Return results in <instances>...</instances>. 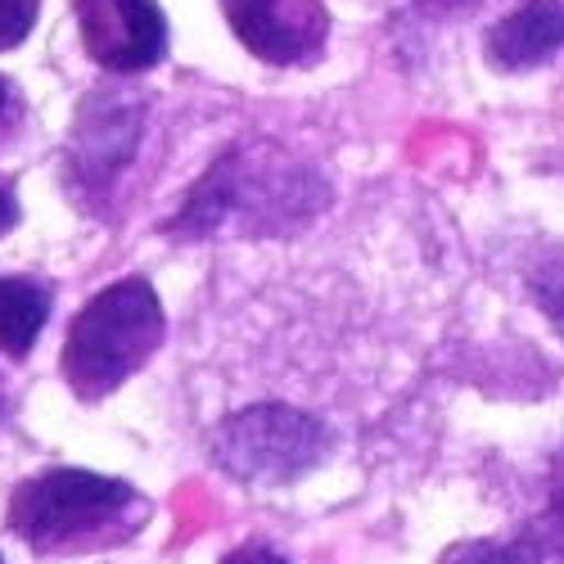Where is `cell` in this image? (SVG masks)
<instances>
[{"mask_svg": "<svg viewBox=\"0 0 564 564\" xmlns=\"http://www.w3.org/2000/svg\"><path fill=\"white\" fill-rule=\"evenodd\" d=\"M208 456L240 484L285 488L330 456V430L307 411L262 402L217 420V430L208 434Z\"/></svg>", "mask_w": 564, "mask_h": 564, "instance_id": "3957f363", "label": "cell"}, {"mask_svg": "<svg viewBox=\"0 0 564 564\" xmlns=\"http://www.w3.org/2000/svg\"><path fill=\"white\" fill-rule=\"evenodd\" d=\"M150 497L127 479L55 465L14 488L6 520L36 555H96L127 546L150 524Z\"/></svg>", "mask_w": 564, "mask_h": 564, "instance_id": "6da1fadb", "label": "cell"}, {"mask_svg": "<svg viewBox=\"0 0 564 564\" xmlns=\"http://www.w3.org/2000/svg\"><path fill=\"white\" fill-rule=\"evenodd\" d=\"M19 217H23V208H19V191H14V181L10 176H0V240L19 226Z\"/></svg>", "mask_w": 564, "mask_h": 564, "instance_id": "9a60e30c", "label": "cell"}, {"mask_svg": "<svg viewBox=\"0 0 564 564\" xmlns=\"http://www.w3.org/2000/svg\"><path fill=\"white\" fill-rule=\"evenodd\" d=\"M538 542L564 564V452L555 456V469H551V497H546V520H542Z\"/></svg>", "mask_w": 564, "mask_h": 564, "instance_id": "7c38bea8", "label": "cell"}, {"mask_svg": "<svg viewBox=\"0 0 564 564\" xmlns=\"http://www.w3.org/2000/svg\"><path fill=\"white\" fill-rule=\"evenodd\" d=\"M564 51V0H524L484 36V55L497 73H529Z\"/></svg>", "mask_w": 564, "mask_h": 564, "instance_id": "52a82bcc", "label": "cell"}, {"mask_svg": "<svg viewBox=\"0 0 564 564\" xmlns=\"http://www.w3.org/2000/svg\"><path fill=\"white\" fill-rule=\"evenodd\" d=\"M0 564H6V560H0Z\"/></svg>", "mask_w": 564, "mask_h": 564, "instance_id": "ac0fdd59", "label": "cell"}, {"mask_svg": "<svg viewBox=\"0 0 564 564\" xmlns=\"http://www.w3.org/2000/svg\"><path fill=\"white\" fill-rule=\"evenodd\" d=\"M23 122V90L14 86V77L0 73V140H10Z\"/></svg>", "mask_w": 564, "mask_h": 564, "instance_id": "4fadbf2b", "label": "cell"}, {"mask_svg": "<svg viewBox=\"0 0 564 564\" xmlns=\"http://www.w3.org/2000/svg\"><path fill=\"white\" fill-rule=\"evenodd\" d=\"M163 335L167 316L154 285L145 275H122L73 316L59 375L82 402H105L163 348Z\"/></svg>", "mask_w": 564, "mask_h": 564, "instance_id": "7a4b0ae2", "label": "cell"}, {"mask_svg": "<svg viewBox=\"0 0 564 564\" xmlns=\"http://www.w3.org/2000/svg\"><path fill=\"white\" fill-rule=\"evenodd\" d=\"M529 294L542 307V316L555 325V335L564 339V253H542L529 267Z\"/></svg>", "mask_w": 564, "mask_h": 564, "instance_id": "30bf717a", "label": "cell"}, {"mask_svg": "<svg viewBox=\"0 0 564 564\" xmlns=\"http://www.w3.org/2000/svg\"><path fill=\"white\" fill-rule=\"evenodd\" d=\"M425 14H469L475 6H484V0H415Z\"/></svg>", "mask_w": 564, "mask_h": 564, "instance_id": "2e32d148", "label": "cell"}, {"mask_svg": "<svg viewBox=\"0 0 564 564\" xmlns=\"http://www.w3.org/2000/svg\"><path fill=\"white\" fill-rule=\"evenodd\" d=\"M221 564H290V555H280L275 546H262V542H245L221 555Z\"/></svg>", "mask_w": 564, "mask_h": 564, "instance_id": "5bb4252c", "label": "cell"}, {"mask_svg": "<svg viewBox=\"0 0 564 564\" xmlns=\"http://www.w3.org/2000/svg\"><path fill=\"white\" fill-rule=\"evenodd\" d=\"M140 140H145V105L131 90L100 86L77 109L68 150H64V191L82 208H105L118 181L131 172Z\"/></svg>", "mask_w": 564, "mask_h": 564, "instance_id": "277c9868", "label": "cell"}, {"mask_svg": "<svg viewBox=\"0 0 564 564\" xmlns=\"http://www.w3.org/2000/svg\"><path fill=\"white\" fill-rule=\"evenodd\" d=\"M55 307V290L41 275H0V352L23 361Z\"/></svg>", "mask_w": 564, "mask_h": 564, "instance_id": "ba28073f", "label": "cell"}, {"mask_svg": "<svg viewBox=\"0 0 564 564\" xmlns=\"http://www.w3.org/2000/svg\"><path fill=\"white\" fill-rule=\"evenodd\" d=\"M41 19V0H0V55L19 51Z\"/></svg>", "mask_w": 564, "mask_h": 564, "instance_id": "8fae6325", "label": "cell"}, {"mask_svg": "<svg viewBox=\"0 0 564 564\" xmlns=\"http://www.w3.org/2000/svg\"><path fill=\"white\" fill-rule=\"evenodd\" d=\"M438 564H542V542L538 533L524 538H469L443 551Z\"/></svg>", "mask_w": 564, "mask_h": 564, "instance_id": "9c48e42d", "label": "cell"}, {"mask_svg": "<svg viewBox=\"0 0 564 564\" xmlns=\"http://www.w3.org/2000/svg\"><path fill=\"white\" fill-rule=\"evenodd\" d=\"M0 420H6V389H0Z\"/></svg>", "mask_w": 564, "mask_h": 564, "instance_id": "e0dca14e", "label": "cell"}, {"mask_svg": "<svg viewBox=\"0 0 564 564\" xmlns=\"http://www.w3.org/2000/svg\"><path fill=\"white\" fill-rule=\"evenodd\" d=\"M217 6L235 41L271 68H307L330 41L325 0H217Z\"/></svg>", "mask_w": 564, "mask_h": 564, "instance_id": "8992f818", "label": "cell"}, {"mask_svg": "<svg viewBox=\"0 0 564 564\" xmlns=\"http://www.w3.org/2000/svg\"><path fill=\"white\" fill-rule=\"evenodd\" d=\"M86 59L113 73L140 77L167 59L172 28L159 0H73Z\"/></svg>", "mask_w": 564, "mask_h": 564, "instance_id": "5b68a950", "label": "cell"}]
</instances>
